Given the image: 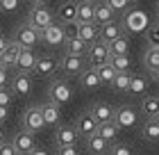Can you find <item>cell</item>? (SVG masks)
Segmentation results:
<instances>
[{
	"mask_svg": "<svg viewBox=\"0 0 159 155\" xmlns=\"http://www.w3.org/2000/svg\"><path fill=\"white\" fill-rule=\"evenodd\" d=\"M27 23L41 32V30H46L48 25L55 23V14L50 12L43 2H41V5H34L32 9H30V14H27Z\"/></svg>",
	"mask_w": 159,
	"mask_h": 155,
	"instance_id": "obj_1",
	"label": "cell"
},
{
	"mask_svg": "<svg viewBox=\"0 0 159 155\" xmlns=\"http://www.w3.org/2000/svg\"><path fill=\"white\" fill-rule=\"evenodd\" d=\"M86 62H89L91 69H98V66L107 64L109 62V46L100 39L89 43V48H86Z\"/></svg>",
	"mask_w": 159,
	"mask_h": 155,
	"instance_id": "obj_2",
	"label": "cell"
},
{
	"mask_svg": "<svg viewBox=\"0 0 159 155\" xmlns=\"http://www.w3.org/2000/svg\"><path fill=\"white\" fill-rule=\"evenodd\" d=\"M57 69H59L64 75H68V78H77L80 73H82L86 69V60H84V55H64L59 64H57Z\"/></svg>",
	"mask_w": 159,
	"mask_h": 155,
	"instance_id": "obj_3",
	"label": "cell"
},
{
	"mask_svg": "<svg viewBox=\"0 0 159 155\" xmlns=\"http://www.w3.org/2000/svg\"><path fill=\"white\" fill-rule=\"evenodd\" d=\"M48 96H50V100H52L55 105L61 107V105H66V103H70V98H73V89H70V85L64 78H57V80H52V85H50Z\"/></svg>",
	"mask_w": 159,
	"mask_h": 155,
	"instance_id": "obj_4",
	"label": "cell"
},
{
	"mask_svg": "<svg viewBox=\"0 0 159 155\" xmlns=\"http://www.w3.org/2000/svg\"><path fill=\"white\" fill-rule=\"evenodd\" d=\"M14 41L18 43L20 48H34V46H39V41H41V32L37 30V27H32L30 23H23L16 30V34H14Z\"/></svg>",
	"mask_w": 159,
	"mask_h": 155,
	"instance_id": "obj_5",
	"label": "cell"
},
{
	"mask_svg": "<svg viewBox=\"0 0 159 155\" xmlns=\"http://www.w3.org/2000/svg\"><path fill=\"white\" fill-rule=\"evenodd\" d=\"M11 146L16 148V153H18V155H30L34 148H37V139H34L32 132L20 130V132H16V135H14Z\"/></svg>",
	"mask_w": 159,
	"mask_h": 155,
	"instance_id": "obj_6",
	"label": "cell"
},
{
	"mask_svg": "<svg viewBox=\"0 0 159 155\" xmlns=\"http://www.w3.org/2000/svg\"><path fill=\"white\" fill-rule=\"evenodd\" d=\"M46 128V123H43V116H41V109L39 107H27L25 114H23V130L27 132H41Z\"/></svg>",
	"mask_w": 159,
	"mask_h": 155,
	"instance_id": "obj_7",
	"label": "cell"
},
{
	"mask_svg": "<svg viewBox=\"0 0 159 155\" xmlns=\"http://www.w3.org/2000/svg\"><path fill=\"white\" fill-rule=\"evenodd\" d=\"M11 94H14V98H16V96L27 98V96L32 94V78H30V73H16V75L11 78Z\"/></svg>",
	"mask_w": 159,
	"mask_h": 155,
	"instance_id": "obj_8",
	"label": "cell"
},
{
	"mask_svg": "<svg viewBox=\"0 0 159 155\" xmlns=\"http://www.w3.org/2000/svg\"><path fill=\"white\" fill-rule=\"evenodd\" d=\"M75 132L80 137H91V135H96V128H98V121L91 116V112H86V114H80L77 116V121H75Z\"/></svg>",
	"mask_w": 159,
	"mask_h": 155,
	"instance_id": "obj_9",
	"label": "cell"
},
{
	"mask_svg": "<svg viewBox=\"0 0 159 155\" xmlns=\"http://www.w3.org/2000/svg\"><path fill=\"white\" fill-rule=\"evenodd\" d=\"M41 41L48 43V46H61V43L66 41L61 23H52V25H48L46 30H41Z\"/></svg>",
	"mask_w": 159,
	"mask_h": 155,
	"instance_id": "obj_10",
	"label": "cell"
},
{
	"mask_svg": "<svg viewBox=\"0 0 159 155\" xmlns=\"http://www.w3.org/2000/svg\"><path fill=\"white\" fill-rule=\"evenodd\" d=\"M77 139H80V135L75 132L73 125H59L55 130V144L57 146H75Z\"/></svg>",
	"mask_w": 159,
	"mask_h": 155,
	"instance_id": "obj_11",
	"label": "cell"
},
{
	"mask_svg": "<svg viewBox=\"0 0 159 155\" xmlns=\"http://www.w3.org/2000/svg\"><path fill=\"white\" fill-rule=\"evenodd\" d=\"M55 71H57V62H55V57H50V55L37 57V64H34V69H32V73L39 75V78H50Z\"/></svg>",
	"mask_w": 159,
	"mask_h": 155,
	"instance_id": "obj_12",
	"label": "cell"
},
{
	"mask_svg": "<svg viewBox=\"0 0 159 155\" xmlns=\"http://www.w3.org/2000/svg\"><path fill=\"white\" fill-rule=\"evenodd\" d=\"M114 121L118 123V128H132V125L136 123V112H134V107H129V105H123L118 109H114Z\"/></svg>",
	"mask_w": 159,
	"mask_h": 155,
	"instance_id": "obj_13",
	"label": "cell"
},
{
	"mask_svg": "<svg viewBox=\"0 0 159 155\" xmlns=\"http://www.w3.org/2000/svg\"><path fill=\"white\" fill-rule=\"evenodd\" d=\"M18 55H20V46L16 41H9L7 48L0 53V66H5V69H16Z\"/></svg>",
	"mask_w": 159,
	"mask_h": 155,
	"instance_id": "obj_14",
	"label": "cell"
},
{
	"mask_svg": "<svg viewBox=\"0 0 159 155\" xmlns=\"http://www.w3.org/2000/svg\"><path fill=\"white\" fill-rule=\"evenodd\" d=\"M114 14H116V12H114L107 2H100V0H98V2L93 5V23H96L98 27L100 25H107V23H111V21H114Z\"/></svg>",
	"mask_w": 159,
	"mask_h": 155,
	"instance_id": "obj_15",
	"label": "cell"
},
{
	"mask_svg": "<svg viewBox=\"0 0 159 155\" xmlns=\"http://www.w3.org/2000/svg\"><path fill=\"white\" fill-rule=\"evenodd\" d=\"M125 34V27H123L120 23H116V21H111V23L107 25H100V32H98V39L105 41V43H111L114 39H118V36Z\"/></svg>",
	"mask_w": 159,
	"mask_h": 155,
	"instance_id": "obj_16",
	"label": "cell"
},
{
	"mask_svg": "<svg viewBox=\"0 0 159 155\" xmlns=\"http://www.w3.org/2000/svg\"><path fill=\"white\" fill-rule=\"evenodd\" d=\"M91 116L98 123H107V121L114 119V107L105 100H98V103H93V107H91Z\"/></svg>",
	"mask_w": 159,
	"mask_h": 155,
	"instance_id": "obj_17",
	"label": "cell"
},
{
	"mask_svg": "<svg viewBox=\"0 0 159 155\" xmlns=\"http://www.w3.org/2000/svg\"><path fill=\"white\" fill-rule=\"evenodd\" d=\"M34 64H37V55H34V50L20 48V55H18V62H16V71L18 73H32Z\"/></svg>",
	"mask_w": 159,
	"mask_h": 155,
	"instance_id": "obj_18",
	"label": "cell"
},
{
	"mask_svg": "<svg viewBox=\"0 0 159 155\" xmlns=\"http://www.w3.org/2000/svg\"><path fill=\"white\" fill-rule=\"evenodd\" d=\"M41 109V116H43V123L46 125H55L57 128V123H59V105H55L52 100H48V103H43V105L39 107Z\"/></svg>",
	"mask_w": 159,
	"mask_h": 155,
	"instance_id": "obj_19",
	"label": "cell"
},
{
	"mask_svg": "<svg viewBox=\"0 0 159 155\" xmlns=\"http://www.w3.org/2000/svg\"><path fill=\"white\" fill-rule=\"evenodd\" d=\"M96 135H98V137H102L105 142H109V144H111L114 139L120 135V128H118V123L111 119V121H107V123H98Z\"/></svg>",
	"mask_w": 159,
	"mask_h": 155,
	"instance_id": "obj_20",
	"label": "cell"
},
{
	"mask_svg": "<svg viewBox=\"0 0 159 155\" xmlns=\"http://www.w3.org/2000/svg\"><path fill=\"white\" fill-rule=\"evenodd\" d=\"M75 12H77V2L75 0H66L64 5H59V9H57V21L64 25V23H73L75 21Z\"/></svg>",
	"mask_w": 159,
	"mask_h": 155,
	"instance_id": "obj_21",
	"label": "cell"
},
{
	"mask_svg": "<svg viewBox=\"0 0 159 155\" xmlns=\"http://www.w3.org/2000/svg\"><path fill=\"white\" fill-rule=\"evenodd\" d=\"M77 78H80L82 89H86V91H93V89H98V87L102 85V82H100V78H98V73H96V69H91V66H89V69H84Z\"/></svg>",
	"mask_w": 159,
	"mask_h": 155,
	"instance_id": "obj_22",
	"label": "cell"
},
{
	"mask_svg": "<svg viewBox=\"0 0 159 155\" xmlns=\"http://www.w3.org/2000/svg\"><path fill=\"white\" fill-rule=\"evenodd\" d=\"M93 5L96 2H86V0L77 2V12H75L77 23H93Z\"/></svg>",
	"mask_w": 159,
	"mask_h": 155,
	"instance_id": "obj_23",
	"label": "cell"
},
{
	"mask_svg": "<svg viewBox=\"0 0 159 155\" xmlns=\"http://www.w3.org/2000/svg\"><path fill=\"white\" fill-rule=\"evenodd\" d=\"M98 32H100V27L96 23H80L77 39H82L84 43H93V41H98Z\"/></svg>",
	"mask_w": 159,
	"mask_h": 155,
	"instance_id": "obj_24",
	"label": "cell"
},
{
	"mask_svg": "<svg viewBox=\"0 0 159 155\" xmlns=\"http://www.w3.org/2000/svg\"><path fill=\"white\" fill-rule=\"evenodd\" d=\"M141 137L146 142H159V123L157 119H146L143 121V128H141Z\"/></svg>",
	"mask_w": 159,
	"mask_h": 155,
	"instance_id": "obj_25",
	"label": "cell"
},
{
	"mask_svg": "<svg viewBox=\"0 0 159 155\" xmlns=\"http://www.w3.org/2000/svg\"><path fill=\"white\" fill-rule=\"evenodd\" d=\"M86 148L91 153H96V155H105L109 151V142H105V139L98 137V135H91V137H86Z\"/></svg>",
	"mask_w": 159,
	"mask_h": 155,
	"instance_id": "obj_26",
	"label": "cell"
},
{
	"mask_svg": "<svg viewBox=\"0 0 159 155\" xmlns=\"http://www.w3.org/2000/svg\"><path fill=\"white\" fill-rule=\"evenodd\" d=\"M109 46V57H116V55H127L129 53V39L125 34L118 36V39H114L111 43H107Z\"/></svg>",
	"mask_w": 159,
	"mask_h": 155,
	"instance_id": "obj_27",
	"label": "cell"
},
{
	"mask_svg": "<svg viewBox=\"0 0 159 155\" xmlns=\"http://www.w3.org/2000/svg\"><path fill=\"white\" fill-rule=\"evenodd\" d=\"M141 112L146 119H155L157 116V96H143L141 98Z\"/></svg>",
	"mask_w": 159,
	"mask_h": 155,
	"instance_id": "obj_28",
	"label": "cell"
},
{
	"mask_svg": "<svg viewBox=\"0 0 159 155\" xmlns=\"http://www.w3.org/2000/svg\"><path fill=\"white\" fill-rule=\"evenodd\" d=\"M143 66L152 73L155 69H159V48H150L148 46V50L143 53Z\"/></svg>",
	"mask_w": 159,
	"mask_h": 155,
	"instance_id": "obj_29",
	"label": "cell"
},
{
	"mask_svg": "<svg viewBox=\"0 0 159 155\" xmlns=\"http://www.w3.org/2000/svg\"><path fill=\"white\" fill-rule=\"evenodd\" d=\"M64 46H66V53L68 55H86L89 43H84L82 39H66V41H64Z\"/></svg>",
	"mask_w": 159,
	"mask_h": 155,
	"instance_id": "obj_30",
	"label": "cell"
},
{
	"mask_svg": "<svg viewBox=\"0 0 159 155\" xmlns=\"http://www.w3.org/2000/svg\"><path fill=\"white\" fill-rule=\"evenodd\" d=\"M111 89L118 94H127L129 91V73H116V78L111 80Z\"/></svg>",
	"mask_w": 159,
	"mask_h": 155,
	"instance_id": "obj_31",
	"label": "cell"
},
{
	"mask_svg": "<svg viewBox=\"0 0 159 155\" xmlns=\"http://www.w3.org/2000/svg\"><path fill=\"white\" fill-rule=\"evenodd\" d=\"M96 73H98V78H100V82H102V85H111V80L116 78V71H114V66L109 62L102 64V66H98Z\"/></svg>",
	"mask_w": 159,
	"mask_h": 155,
	"instance_id": "obj_32",
	"label": "cell"
},
{
	"mask_svg": "<svg viewBox=\"0 0 159 155\" xmlns=\"http://www.w3.org/2000/svg\"><path fill=\"white\" fill-rule=\"evenodd\" d=\"M109 64L114 66V71H116V73H129V55L109 57Z\"/></svg>",
	"mask_w": 159,
	"mask_h": 155,
	"instance_id": "obj_33",
	"label": "cell"
},
{
	"mask_svg": "<svg viewBox=\"0 0 159 155\" xmlns=\"http://www.w3.org/2000/svg\"><path fill=\"white\" fill-rule=\"evenodd\" d=\"M148 89L146 80H143L141 75H129V94H136V96H143Z\"/></svg>",
	"mask_w": 159,
	"mask_h": 155,
	"instance_id": "obj_34",
	"label": "cell"
},
{
	"mask_svg": "<svg viewBox=\"0 0 159 155\" xmlns=\"http://www.w3.org/2000/svg\"><path fill=\"white\" fill-rule=\"evenodd\" d=\"M146 36H148V46H150V48H159V23L150 25Z\"/></svg>",
	"mask_w": 159,
	"mask_h": 155,
	"instance_id": "obj_35",
	"label": "cell"
},
{
	"mask_svg": "<svg viewBox=\"0 0 159 155\" xmlns=\"http://www.w3.org/2000/svg\"><path fill=\"white\" fill-rule=\"evenodd\" d=\"M64 36L66 39H77V32H80V23L77 21H73V23H64Z\"/></svg>",
	"mask_w": 159,
	"mask_h": 155,
	"instance_id": "obj_36",
	"label": "cell"
},
{
	"mask_svg": "<svg viewBox=\"0 0 159 155\" xmlns=\"http://www.w3.org/2000/svg\"><path fill=\"white\" fill-rule=\"evenodd\" d=\"M11 100H14V94H11V89L2 87V89H0V105H2V107H9V105H11Z\"/></svg>",
	"mask_w": 159,
	"mask_h": 155,
	"instance_id": "obj_37",
	"label": "cell"
},
{
	"mask_svg": "<svg viewBox=\"0 0 159 155\" xmlns=\"http://www.w3.org/2000/svg\"><path fill=\"white\" fill-rule=\"evenodd\" d=\"M109 155H132V151H129V146H125V144H114L109 151H107Z\"/></svg>",
	"mask_w": 159,
	"mask_h": 155,
	"instance_id": "obj_38",
	"label": "cell"
},
{
	"mask_svg": "<svg viewBox=\"0 0 159 155\" xmlns=\"http://www.w3.org/2000/svg\"><path fill=\"white\" fill-rule=\"evenodd\" d=\"M105 2L109 5L114 12H123V9H125V7L129 5V0H105Z\"/></svg>",
	"mask_w": 159,
	"mask_h": 155,
	"instance_id": "obj_39",
	"label": "cell"
},
{
	"mask_svg": "<svg viewBox=\"0 0 159 155\" xmlns=\"http://www.w3.org/2000/svg\"><path fill=\"white\" fill-rule=\"evenodd\" d=\"M7 85H11V78H9V69H5V66H0V89Z\"/></svg>",
	"mask_w": 159,
	"mask_h": 155,
	"instance_id": "obj_40",
	"label": "cell"
},
{
	"mask_svg": "<svg viewBox=\"0 0 159 155\" xmlns=\"http://www.w3.org/2000/svg\"><path fill=\"white\" fill-rule=\"evenodd\" d=\"M0 155H18V153L11 146V142H2V144H0Z\"/></svg>",
	"mask_w": 159,
	"mask_h": 155,
	"instance_id": "obj_41",
	"label": "cell"
},
{
	"mask_svg": "<svg viewBox=\"0 0 159 155\" xmlns=\"http://www.w3.org/2000/svg\"><path fill=\"white\" fill-rule=\"evenodd\" d=\"M57 155H80L75 146H57Z\"/></svg>",
	"mask_w": 159,
	"mask_h": 155,
	"instance_id": "obj_42",
	"label": "cell"
},
{
	"mask_svg": "<svg viewBox=\"0 0 159 155\" xmlns=\"http://www.w3.org/2000/svg\"><path fill=\"white\" fill-rule=\"evenodd\" d=\"M0 9L2 12H14L16 9V0H0Z\"/></svg>",
	"mask_w": 159,
	"mask_h": 155,
	"instance_id": "obj_43",
	"label": "cell"
},
{
	"mask_svg": "<svg viewBox=\"0 0 159 155\" xmlns=\"http://www.w3.org/2000/svg\"><path fill=\"white\" fill-rule=\"evenodd\" d=\"M7 116H9V107H2V105H0V123H5Z\"/></svg>",
	"mask_w": 159,
	"mask_h": 155,
	"instance_id": "obj_44",
	"label": "cell"
},
{
	"mask_svg": "<svg viewBox=\"0 0 159 155\" xmlns=\"http://www.w3.org/2000/svg\"><path fill=\"white\" fill-rule=\"evenodd\" d=\"M7 43H9V39H5V36L0 34V53H2V50L7 48Z\"/></svg>",
	"mask_w": 159,
	"mask_h": 155,
	"instance_id": "obj_45",
	"label": "cell"
},
{
	"mask_svg": "<svg viewBox=\"0 0 159 155\" xmlns=\"http://www.w3.org/2000/svg\"><path fill=\"white\" fill-rule=\"evenodd\" d=\"M5 142V128H2V123H0V144Z\"/></svg>",
	"mask_w": 159,
	"mask_h": 155,
	"instance_id": "obj_46",
	"label": "cell"
},
{
	"mask_svg": "<svg viewBox=\"0 0 159 155\" xmlns=\"http://www.w3.org/2000/svg\"><path fill=\"white\" fill-rule=\"evenodd\" d=\"M30 155H46V151H37V148H34V151H32Z\"/></svg>",
	"mask_w": 159,
	"mask_h": 155,
	"instance_id": "obj_47",
	"label": "cell"
},
{
	"mask_svg": "<svg viewBox=\"0 0 159 155\" xmlns=\"http://www.w3.org/2000/svg\"><path fill=\"white\" fill-rule=\"evenodd\" d=\"M152 78L157 80V82H159V69H155V71H152Z\"/></svg>",
	"mask_w": 159,
	"mask_h": 155,
	"instance_id": "obj_48",
	"label": "cell"
},
{
	"mask_svg": "<svg viewBox=\"0 0 159 155\" xmlns=\"http://www.w3.org/2000/svg\"><path fill=\"white\" fill-rule=\"evenodd\" d=\"M32 5H41V2H46V0H30Z\"/></svg>",
	"mask_w": 159,
	"mask_h": 155,
	"instance_id": "obj_49",
	"label": "cell"
},
{
	"mask_svg": "<svg viewBox=\"0 0 159 155\" xmlns=\"http://www.w3.org/2000/svg\"><path fill=\"white\" fill-rule=\"evenodd\" d=\"M157 114H159V96H157Z\"/></svg>",
	"mask_w": 159,
	"mask_h": 155,
	"instance_id": "obj_50",
	"label": "cell"
},
{
	"mask_svg": "<svg viewBox=\"0 0 159 155\" xmlns=\"http://www.w3.org/2000/svg\"><path fill=\"white\" fill-rule=\"evenodd\" d=\"M86 2H98V0H86Z\"/></svg>",
	"mask_w": 159,
	"mask_h": 155,
	"instance_id": "obj_51",
	"label": "cell"
},
{
	"mask_svg": "<svg viewBox=\"0 0 159 155\" xmlns=\"http://www.w3.org/2000/svg\"><path fill=\"white\" fill-rule=\"evenodd\" d=\"M155 119H157V123H159V114H157V116H155Z\"/></svg>",
	"mask_w": 159,
	"mask_h": 155,
	"instance_id": "obj_52",
	"label": "cell"
}]
</instances>
